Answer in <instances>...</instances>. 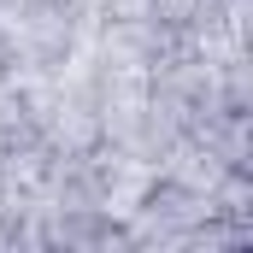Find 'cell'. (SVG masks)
Instances as JSON below:
<instances>
[{
	"instance_id": "cell-1",
	"label": "cell",
	"mask_w": 253,
	"mask_h": 253,
	"mask_svg": "<svg viewBox=\"0 0 253 253\" xmlns=\"http://www.w3.org/2000/svg\"><path fill=\"white\" fill-rule=\"evenodd\" d=\"M212 212L230 224H253V171H224L212 183Z\"/></svg>"
}]
</instances>
